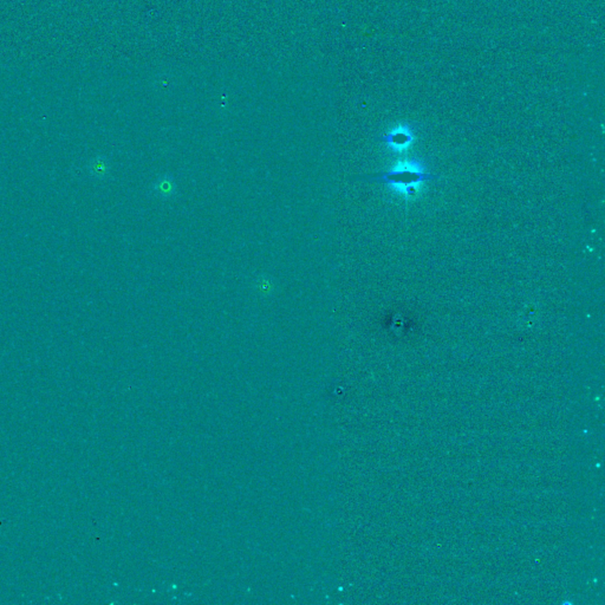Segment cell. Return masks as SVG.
Returning <instances> with one entry per match:
<instances>
[{
	"instance_id": "obj_1",
	"label": "cell",
	"mask_w": 605,
	"mask_h": 605,
	"mask_svg": "<svg viewBox=\"0 0 605 605\" xmlns=\"http://www.w3.org/2000/svg\"><path fill=\"white\" fill-rule=\"evenodd\" d=\"M360 180L368 181V182H376V184H391V186H400L407 188L408 194H413L414 184L422 182V181L437 180V175L428 174L423 172L418 165L404 166L399 168L393 169L389 172L377 173L374 175H365L360 177Z\"/></svg>"
},
{
	"instance_id": "obj_2",
	"label": "cell",
	"mask_w": 605,
	"mask_h": 605,
	"mask_svg": "<svg viewBox=\"0 0 605 605\" xmlns=\"http://www.w3.org/2000/svg\"><path fill=\"white\" fill-rule=\"evenodd\" d=\"M379 141L386 142L391 145L395 150H404L409 146L410 142L413 141V135L408 129L399 128L398 131H393L391 134L384 138H379Z\"/></svg>"
}]
</instances>
